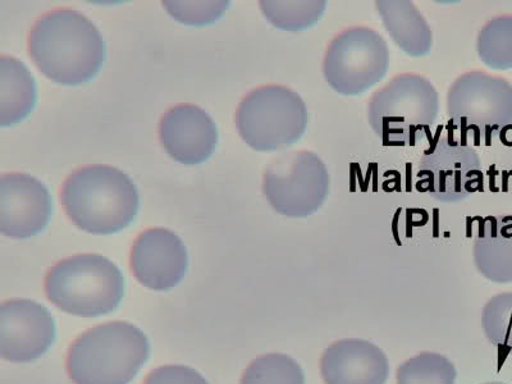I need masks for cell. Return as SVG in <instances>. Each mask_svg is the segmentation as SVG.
I'll return each instance as SVG.
<instances>
[{
    "label": "cell",
    "instance_id": "52a82bcc",
    "mask_svg": "<svg viewBox=\"0 0 512 384\" xmlns=\"http://www.w3.org/2000/svg\"><path fill=\"white\" fill-rule=\"evenodd\" d=\"M390 48L378 31L349 27L329 43L323 58V76L336 93L358 96L386 77Z\"/></svg>",
    "mask_w": 512,
    "mask_h": 384
},
{
    "label": "cell",
    "instance_id": "e0dca14e",
    "mask_svg": "<svg viewBox=\"0 0 512 384\" xmlns=\"http://www.w3.org/2000/svg\"><path fill=\"white\" fill-rule=\"evenodd\" d=\"M379 17L397 47L409 57L431 53L433 32L422 12L410 0H378Z\"/></svg>",
    "mask_w": 512,
    "mask_h": 384
},
{
    "label": "cell",
    "instance_id": "ffe728a7",
    "mask_svg": "<svg viewBox=\"0 0 512 384\" xmlns=\"http://www.w3.org/2000/svg\"><path fill=\"white\" fill-rule=\"evenodd\" d=\"M263 15L274 27L285 31H304L317 25L326 12L324 0H301V2H260Z\"/></svg>",
    "mask_w": 512,
    "mask_h": 384
},
{
    "label": "cell",
    "instance_id": "8992f818",
    "mask_svg": "<svg viewBox=\"0 0 512 384\" xmlns=\"http://www.w3.org/2000/svg\"><path fill=\"white\" fill-rule=\"evenodd\" d=\"M308 123L309 112L303 98L282 85L250 91L236 114L242 140L256 152H277L299 143Z\"/></svg>",
    "mask_w": 512,
    "mask_h": 384
},
{
    "label": "cell",
    "instance_id": "7a4b0ae2",
    "mask_svg": "<svg viewBox=\"0 0 512 384\" xmlns=\"http://www.w3.org/2000/svg\"><path fill=\"white\" fill-rule=\"evenodd\" d=\"M61 199L68 218L94 235L125 230L139 210V192L131 178L103 164L73 172L64 182Z\"/></svg>",
    "mask_w": 512,
    "mask_h": 384
},
{
    "label": "cell",
    "instance_id": "3957f363",
    "mask_svg": "<svg viewBox=\"0 0 512 384\" xmlns=\"http://www.w3.org/2000/svg\"><path fill=\"white\" fill-rule=\"evenodd\" d=\"M149 355V340L141 329L126 322L107 323L73 342L67 372L75 384H128Z\"/></svg>",
    "mask_w": 512,
    "mask_h": 384
},
{
    "label": "cell",
    "instance_id": "8fae6325",
    "mask_svg": "<svg viewBox=\"0 0 512 384\" xmlns=\"http://www.w3.org/2000/svg\"><path fill=\"white\" fill-rule=\"evenodd\" d=\"M56 341V323L45 306L11 300L0 306V356L12 363L41 358Z\"/></svg>",
    "mask_w": 512,
    "mask_h": 384
},
{
    "label": "cell",
    "instance_id": "2e32d148",
    "mask_svg": "<svg viewBox=\"0 0 512 384\" xmlns=\"http://www.w3.org/2000/svg\"><path fill=\"white\" fill-rule=\"evenodd\" d=\"M474 263L487 280L512 282V214L489 216L480 222L474 240Z\"/></svg>",
    "mask_w": 512,
    "mask_h": 384
},
{
    "label": "cell",
    "instance_id": "603a6c76",
    "mask_svg": "<svg viewBox=\"0 0 512 384\" xmlns=\"http://www.w3.org/2000/svg\"><path fill=\"white\" fill-rule=\"evenodd\" d=\"M484 335L498 350L512 355V292L493 296L482 313Z\"/></svg>",
    "mask_w": 512,
    "mask_h": 384
},
{
    "label": "cell",
    "instance_id": "484cf974",
    "mask_svg": "<svg viewBox=\"0 0 512 384\" xmlns=\"http://www.w3.org/2000/svg\"><path fill=\"white\" fill-rule=\"evenodd\" d=\"M483 384H505V383H502V382H489V383H483Z\"/></svg>",
    "mask_w": 512,
    "mask_h": 384
},
{
    "label": "cell",
    "instance_id": "44dd1931",
    "mask_svg": "<svg viewBox=\"0 0 512 384\" xmlns=\"http://www.w3.org/2000/svg\"><path fill=\"white\" fill-rule=\"evenodd\" d=\"M456 368L437 352H422L397 369V384H455Z\"/></svg>",
    "mask_w": 512,
    "mask_h": 384
},
{
    "label": "cell",
    "instance_id": "cb8c5ba5",
    "mask_svg": "<svg viewBox=\"0 0 512 384\" xmlns=\"http://www.w3.org/2000/svg\"><path fill=\"white\" fill-rule=\"evenodd\" d=\"M228 2H163L169 15L186 25H208L218 20Z\"/></svg>",
    "mask_w": 512,
    "mask_h": 384
},
{
    "label": "cell",
    "instance_id": "9c48e42d",
    "mask_svg": "<svg viewBox=\"0 0 512 384\" xmlns=\"http://www.w3.org/2000/svg\"><path fill=\"white\" fill-rule=\"evenodd\" d=\"M447 114L455 130H473L491 144L492 135L512 123L511 82L483 71L466 72L448 89Z\"/></svg>",
    "mask_w": 512,
    "mask_h": 384
},
{
    "label": "cell",
    "instance_id": "9a60e30c",
    "mask_svg": "<svg viewBox=\"0 0 512 384\" xmlns=\"http://www.w3.org/2000/svg\"><path fill=\"white\" fill-rule=\"evenodd\" d=\"M320 374L326 384H386L390 361L372 342L346 338L323 352Z\"/></svg>",
    "mask_w": 512,
    "mask_h": 384
},
{
    "label": "cell",
    "instance_id": "4fadbf2b",
    "mask_svg": "<svg viewBox=\"0 0 512 384\" xmlns=\"http://www.w3.org/2000/svg\"><path fill=\"white\" fill-rule=\"evenodd\" d=\"M187 268L189 256L184 242L166 228L146 230L132 246V272L150 290H171L185 277Z\"/></svg>",
    "mask_w": 512,
    "mask_h": 384
},
{
    "label": "cell",
    "instance_id": "d6986e66",
    "mask_svg": "<svg viewBox=\"0 0 512 384\" xmlns=\"http://www.w3.org/2000/svg\"><path fill=\"white\" fill-rule=\"evenodd\" d=\"M480 61L496 71L512 70V16L491 18L480 29L477 39Z\"/></svg>",
    "mask_w": 512,
    "mask_h": 384
},
{
    "label": "cell",
    "instance_id": "d4e9b609",
    "mask_svg": "<svg viewBox=\"0 0 512 384\" xmlns=\"http://www.w3.org/2000/svg\"><path fill=\"white\" fill-rule=\"evenodd\" d=\"M145 384H209L201 374L189 367L169 365L153 370Z\"/></svg>",
    "mask_w": 512,
    "mask_h": 384
},
{
    "label": "cell",
    "instance_id": "6da1fadb",
    "mask_svg": "<svg viewBox=\"0 0 512 384\" xmlns=\"http://www.w3.org/2000/svg\"><path fill=\"white\" fill-rule=\"evenodd\" d=\"M29 53L48 79L76 86L95 77L107 50L89 18L72 9H57L35 22L30 32Z\"/></svg>",
    "mask_w": 512,
    "mask_h": 384
},
{
    "label": "cell",
    "instance_id": "30bf717a",
    "mask_svg": "<svg viewBox=\"0 0 512 384\" xmlns=\"http://www.w3.org/2000/svg\"><path fill=\"white\" fill-rule=\"evenodd\" d=\"M482 164L472 146L442 137L419 164L418 177L425 190L442 203H457L482 186Z\"/></svg>",
    "mask_w": 512,
    "mask_h": 384
},
{
    "label": "cell",
    "instance_id": "ba28073f",
    "mask_svg": "<svg viewBox=\"0 0 512 384\" xmlns=\"http://www.w3.org/2000/svg\"><path fill=\"white\" fill-rule=\"evenodd\" d=\"M331 177L318 154L301 150L281 155L268 164L263 177L265 199L288 218H308L328 199Z\"/></svg>",
    "mask_w": 512,
    "mask_h": 384
},
{
    "label": "cell",
    "instance_id": "277c9868",
    "mask_svg": "<svg viewBox=\"0 0 512 384\" xmlns=\"http://www.w3.org/2000/svg\"><path fill=\"white\" fill-rule=\"evenodd\" d=\"M125 278L102 255L71 256L54 265L45 278V294L58 309L77 317L111 314L125 296Z\"/></svg>",
    "mask_w": 512,
    "mask_h": 384
},
{
    "label": "cell",
    "instance_id": "7402d4cb",
    "mask_svg": "<svg viewBox=\"0 0 512 384\" xmlns=\"http://www.w3.org/2000/svg\"><path fill=\"white\" fill-rule=\"evenodd\" d=\"M241 384H305L303 368L285 354L260 356L249 365Z\"/></svg>",
    "mask_w": 512,
    "mask_h": 384
},
{
    "label": "cell",
    "instance_id": "7c38bea8",
    "mask_svg": "<svg viewBox=\"0 0 512 384\" xmlns=\"http://www.w3.org/2000/svg\"><path fill=\"white\" fill-rule=\"evenodd\" d=\"M52 196L39 180L25 173L0 177V231L12 239H29L48 226Z\"/></svg>",
    "mask_w": 512,
    "mask_h": 384
},
{
    "label": "cell",
    "instance_id": "5bb4252c",
    "mask_svg": "<svg viewBox=\"0 0 512 384\" xmlns=\"http://www.w3.org/2000/svg\"><path fill=\"white\" fill-rule=\"evenodd\" d=\"M160 143L177 162L194 166L205 162L216 149L218 131L212 117L192 104L169 109L159 123Z\"/></svg>",
    "mask_w": 512,
    "mask_h": 384
},
{
    "label": "cell",
    "instance_id": "5b68a950",
    "mask_svg": "<svg viewBox=\"0 0 512 384\" xmlns=\"http://www.w3.org/2000/svg\"><path fill=\"white\" fill-rule=\"evenodd\" d=\"M440 95L419 73H401L378 89L368 103L372 130L386 144L415 146L436 122Z\"/></svg>",
    "mask_w": 512,
    "mask_h": 384
},
{
    "label": "cell",
    "instance_id": "ac0fdd59",
    "mask_svg": "<svg viewBox=\"0 0 512 384\" xmlns=\"http://www.w3.org/2000/svg\"><path fill=\"white\" fill-rule=\"evenodd\" d=\"M38 99L29 68L13 57L0 58V126L25 120Z\"/></svg>",
    "mask_w": 512,
    "mask_h": 384
}]
</instances>
